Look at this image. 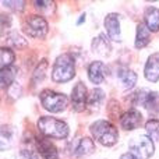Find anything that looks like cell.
I'll list each match as a JSON object with an SVG mask.
<instances>
[{"label":"cell","mask_w":159,"mask_h":159,"mask_svg":"<svg viewBox=\"0 0 159 159\" xmlns=\"http://www.w3.org/2000/svg\"><path fill=\"white\" fill-rule=\"evenodd\" d=\"M91 134L98 143L105 147H112L117 143L119 133L117 129L107 120H96L89 127Z\"/></svg>","instance_id":"1"},{"label":"cell","mask_w":159,"mask_h":159,"mask_svg":"<svg viewBox=\"0 0 159 159\" xmlns=\"http://www.w3.org/2000/svg\"><path fill=\"white\" fill-rule=\"evenodd\" d=\"M75 75V61L70 53L59 56L52 69V78L55 82H67Z\"/></svg>","instance_id":"2"},{"label":"cell","mask_w":159,"mask_h":159,"mask_svg":"<svg viewBox=\"0 0 159 159\" xmlns=\"http://www.w3.org/2000/svg\"><path fill=\"white\" fill-rule=\"evenodd\" d=\"M36 126L42 134L50 138H66L69 135V126L64 121L55 117L43 116L38 120Z\"/></svg>","instance_id":"3"},{"label":"cell","mask_w":159,"mask_h":159,"mask_svg":"<svg viewBox=\"0 0 159 159\" xmlns=\"http://www.w3.org/2000/svg\"><path fill=\"white\" fill-rule=\"evenodd\" d=\"M39 98H41L42 106L46 110H49L50 113L63 112L67 107V103H69V99H67L66 95L55 92V91H50V89L42 91Z\"/></svg>","instance_id":"4"},{"label":"cell","mask_w":159,"mask_h":159,"mask_svg":"<svg viewBox=\"0 0 159 159\" xmlns=\"http://www.w3.org/2000/svg\"><path fill=\"white\" fill-rule=\"evenodd\" d=\"M130 154H133L137 159H149L154 155V143L148 135H137L131 138L129 143Z\"/></svg>","instance_id":"5"},{"label":"cell","mask_w":159,"mask_h":159,"mask_svg":"<svg viewBox=\"0 0 159 159\" xmlns=\"http://www.w3.org/2000/svg\"><path fill=\"white\" fill-rule=\"evenodd\" d=\"M25 32L31 38H45L48 34V22L41 16H31L25 22Z\"/></svg>","instance_id":"6"},{"label":"cell","mask_w":159,"mask_h":159,"mask_svg":"<svg viewBox=\"0 0 159 159\" xmlns=\"http://www.w3.org/2000/svg\"><path fill=\"white\" fill-rule=\"evenodd\" d=\"M134 103L144 106L148 110H151V109L154 110V109H157V106L159 105V96L154 91L143 88V89L137 91L134 93Z\"/></svg>","instance_id":"7"},{"label":"cell","mask_w":159,"mask_h":159,"mask_svg":"<svg viewBox=\"0 0 159 159\" xmlns=\"http://www.w3.org/2000/svg\"><path fill=\"white\" fill-rule=\"evenodd\" d=\"M95 151V144L89 137H80L70 144V154L74 157H87Z\"/></svg>","instance_id":"8"},{"label":"cell","mask_w":159,"mask_h":159,"mask_svg":"<svg viewBox=\"0 0 159 159\" xmlns=\"http://www.w3.org/2000/svg\"><path fill=\"white\" fill-rule=\"evenodd\" d=\"M71 103L75 112H82L87 107L88 103V95H87V88L81 81L74 85L71 91Z\"/></svg>","instance_id":"9"},{"label":"cell","mask_w":159,"mask_h":159,"mask_svg":"<svg viewBox=\"0 0 159 159\" xmlns=\"http://www.w3.org/2000/svg\"><path fill=\"white\" fill-rule=\"evenodd\" d=\"M105 28H106L107 36L112 41H121V32H120V20L116 13H110L105 17Z\"/></svg>","instance_id":"10"},{"label":"cell","mask_w":159,"mask_h":159,"mask_svg":"<svg viewBox=\"0 0 159 159\" xmlns=\"http://www.w3.org/2000/svg\"><path fill=\"white\" fill-rule=\"evenodd\" d=\"M144 75L151 82H157L159 80V53H152L148 57L144 69Z\"/></svg>","instance_id":"11"},{"label":"cell","mask_w":159,"mask_h":159,"mask_svg":"<svg viewBox=\"0 0 159 159\" xmlns=\"http://www.w3.org/2000/svg\"><path fill=\"white\" fill-rule=\"evenodd\" d=\"M141 121H143V116L135 109L129 110L120 117V124L124 130H135L137 127H140Z\"/></svg>","instance_id":"12"},{"label":"cell","mask_w":159,"mask_h":159,"mask_svg":"<svg viewBox=\"0 0 159 159\" xmlns=\"http://www.w3.org/2000/svg\"><path fill=\"white\" fill-rule=\"evenodd\" d=\"M106 77V66L102 61H92L88 67V78L92 84H101Z\"/></svg>","instance_id":"13"},{"label":"cell","mask_w":159,"mask_h":159,"mask_svg":"<svg viewBox=\"0 0 159 159\" xmlns=\"http://www.w3.org/2000/svg\"><path fill=\"white\" fill-rule=\"evenodd\" d=\"M110 50H112V46H110L109 39L106 38V35L101 34L96 38H93L92 41V52L96 53L99 56H109Z\"/></svg>","instance_id":"14"},{"label":"cell","mask_w":159,"mask_h":159,"mask_svg":"<svg viewBox=\"0 0 159 159\" xmlns=\"http://www.w3.org/2000/svg\"><path fill=\"white\" fill-rule=\"evenodd\" d=\"M36 147L43 159H59L56 147L48 140H36Z\"/></svg>","instance_id":"15"},{"label":"cell","mask_w":159,"mask_h":159,"mask_svg":"<svg viewBox=\"0 0 159 159\" xmlns=\"http://www.w3.org/2000/svg\"><path fill=\"white\" fill-rule=\"evenodd\" d=\"M144 21L149 31L157 32L159 31V10L157 7H148L144 13Z\"/></svg>","instance_id":"16"},{"label":"cell","mask_w":159,"mask_h":159,"mask_svg":"<svg viewBox=\"0 0 159 159\" xmlns=\"http://www.w3.org/2000/svg\"><path fill=\"white\" fill-rule=\"evenodd\" d=\"M117 78L121 81V84L126 89H131L137 82V74L127 67H120L117 70Z\"/></svg>","instance_id":"17"},{"label":"cell","mask_w":159,"mask_h":159,"mask_svg":"<svg viewBox=\"0 0 159 159\" xmlns=\"http://www.w3.org/2000/svg\"><path fill=\"white\" fill-rule=\"evenodd\" d=\"M151 42V31L147 28L145 24L140 22L137 25V35H135V48L143 49Z\"/></svg>","instance_id":"18"},{"label":"cell","mask_w":159,"mask_h":159,"mask_svg":"<svg viewBox=\"0 0 159 159\" xmlns=\"http://www.w3.org/2000/svg\"><path fill=\"white\" fill-rule=\"evenodd\" d=\"M105 99V92L101 89V88H93L91 91V93L88 95V103L87 106L92 110H98L99 106H101L102 101Z\"/></svg>","instance_id":"19"},{"label":"cell","mask_w":159,"mask_h":159,"mask_svg":"<svg viewBox=\"0 0 159 159\" xmlns=\"http://www.w3.org/2000/svg\"><path fill=\"white\" fill-rule=\"evenodd\" d=\"M17 75V67L10 66L6 67V69H2V73H0V81H2V88H8L14 84V78Z\"/></svg>","instance_id":"20"},{"label":"cell","mask_w":159,"mask_h":159,"mask_svg":"<svg viewBox=\"0 0 159 159\" xmlns=\"http://www.w3.org/2000/svg\"><path fill=\"white\" fill-rule=\"evenodd\" d=\"M145 130L148 133V137L151 140L159 141V120L157 119H151L145 123Z\"/></svg>","instance_id":"21"},{"label":"cell","mask_w":159,"mask_h":159,"mask_svg":"<svg viewBox=\"0 0 159 159\" xmlns=\"http://www.w3.org/2000/svg\"><path fill=\"white\" fill-rule=\"evenodd\" d=\"M0 61H2V69L10 67L14 61V52L8 48H2L0 50Z\"/></svg>","instance_id":"22"},{"label":"cell","mask_w":159,"mask_h":159,"mask_svg":"<svg viewBox=\"0 0 159 159\" xmlns=\"http://www.w3.org/2000/svg\"><path fill=\"white\" fill-rule=\"evenodd\" d=\"M46 69H48V61L43 59V60L39 61L38 67H36L35 71H34V75H32V82H34V84H36V82H41L42 80L45 78Z\"/></svg>","instance_id":"23"},{"label":"cell","mask_w":159,"mask_h":159,"mask_svg":"<svg viewBox=\"0 0 159 159\" xmlns=\"http://www.w3.org/2000/svg\"><path fill=\"white\" fill-rule=\"evenodd\" d=\"M8 42H10L11 46L17 48V49H22V48L27 46V41L17 32H13L8 35Z\"/></svg>","instance_id":"24"},{"label":"cell","mask_w":159,"mask_h":159,"mask_svg":"<svg viewBox=\"0 0 159 159\" xmlns=\"http://www.w3.org/2000/svg\"><path fill=\"white\" fill-rule=\"evenodd\" d=\"M11 129L10 127H3L2 130V149H6L10 147L11 143Z\"/></svg>","instance_id":"25"},{"label":"cell","mask_w":159,"mask_h":159,"mask_svg":"<svg viewBox=\"0 0 159 159\" xmlns=\"http://www.w3.org/2000/svg\"><path fill=\"white\" fill-rule=\"evenodd\" d=\"M16 159H38V157L35 155L34 151H30V149H21L18 152V155L16 157Z\"/></svg>","instance_id":"26"},{"label":"cell","mask_w":159,"mask_h":159,"mask_svg":"<svg viewBox=\"0 0 159 159\" xmlns=\"http://www.w3.org/2000/svg\"><path fill=\"white\" fill-rule=\"evenodd\" d=\"M35 6H36V8H39V10H46L48 13H49V11L55 7V3L48 2V0L46 2H35Z\"/></svg>","instance_id":"27"},{"label":"cell","mask_w":159,"mask_h":159,"mask_svg":"<svg viewBox=\"0 0 159 159\" xmlns=\"http://www.w3.org/2000/svg\"><path fill=\"white\" fill-rule=\"evenodd\" d=\"M3 4L10 7V8H13V10H16V11H21V10H24L25 3L24 2H8L7 0V2H3Z\"/></svg>","instance_id":"28"},{"label":"cell","mask_w":159,"mask_h":159,"mask_svg":"<svg viewBox=\"0 0 159 159\" xmlns=\"http://www.w3.org/2000/svg\"><path fill=\"white\" fill-rule=\"evenodd\" d=\"M120 159H137V158H135L133 154H130V152H127V154H123V155H121Z\"/></svg>","instance_id":"29"}]
</instances>
